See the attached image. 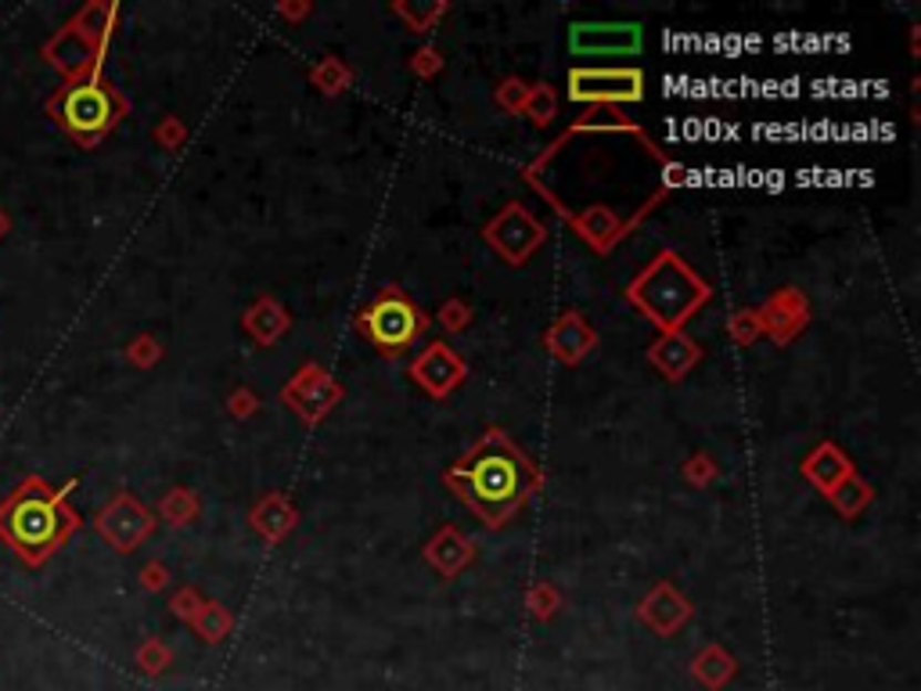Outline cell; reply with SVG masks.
Returning a JSON list of instances; mask_svg holds the SVG:
<instances>
[{
    "label": "cell",
    "mask_w": 921,
    "mask_h": 691,
    "mask_svg": "<svg viewBox=\"0 0 921 691\" xmlns=\"http://www.w3.org/2000/svg\"><path fill=\"white\" fill-rule=\"evenodd\" d=\"M69 489L72 486L54 489L43 475H25L0 501V540L25 566H43L80 529V515L69 504Z\"/></svg>",
    "instance_id": "cell-1"
},
{
    "label": "cell",
    "mask_w": 921,
    "mask_h": 691,
    "mask_svg": "<svg viewBox=\"0 0 921 691\" xmlns=\"http://www.w3.org/2000/svg\"><path fill=\"white\" fill-rule=\"evenodd\" d=\"M123 109H126L123 97L97 76L72 80L48 101V112L54 115V123L62 126L72 141H80L83 148H91V144L105 137L108 130L120 123Z\"/></svg>",
    "instance_id": "cell-2"
},
{
    "label": "cell",
    "mask_w": 921,
    "mask_h": 691,
    "mask_svg": "<svg viewBox=\"0 0 921 691\" xmlns=\"http://www.w3.org/2000/svg\"><path fill=\"white\" fill-rule=\"evenodd\" d=\"M460 479L468 486L472 504L489 518L508 515L518 504V497H522V468H518V461L508 451H500V446L483 451L465 472H460Z\"/></svg>",
    "instance_id": "cell-3"
},
{
    "label": "cell",
    "mask_w": 921,
    "mask_h": 691,
    "mask_svg": "<svg viewBox=\"0 0 921 691\" xmlns=\"http://www.w3.org/2000/svg\"><path fill=\"white\" fill-rule=\"evenodd\" d=\"M108 19H112V8L91 4L86 11H80L76 19L62 29V33L48 40L43 58H48L54 69H62L69 76V83L94 76V62H97L94 51L108 33Z\"/></svg>",
    "instance_id": "cell-4"
},
{
    "label": "cell",
    "mask_w": 921,
    "mask_h": 691,
    "mask_svg": "<svg viewBox=\"0 0 921 691\" xmlns=\"http://www.w3.org/2000/svg\"><path fill=\"white\" fill-rule=\"evenodd\" d=\"M572 51L580 54H633L641 51V25L630 22H583L569 33Z\"/></svg>",
    "instance_id": "cell-5"
},
{
    "label": "cell",
    "mask_w": 921,
    "mask_h": 691,
    "mask_svg": "<svg viewBox=\"0 0 921 691\" xmlns=\"http://www.w3.org/2000/svg\"><path fill=\"white\" fill-rule=\"evenodd\" d=\"M572 101H633L641 97L638 72H572Z\"/></svg>",
    "instance_id": "cell-6"
},
{
    "label": "cell",
    "mask_w": 921,
    "mask_h": 691,
    "mask_svg": "<svg viewBox=\"0 0 921 691\" xmlns=\"http://www.w3.org/2000/svg\"><path fill=\"white\" fill-rule=\"evenodd\" d=\"M368 328H371V336L379 339L382 346L396 350V346H407L414 339L417 310L411 307V302H403V299H382V302H374V307L368 310Z\"/></svg>",
    "instance_id": "cell-7"
},
{
    "label": "cell",
    "mask_w": 921,
    "mask_h": 691,
    "mask_svg": "<svg viewBox=\"0 0 921 691\" xmlns=\"http://www.w3.org/2000/svg\"><path fill=\"white\" fill-rule=\"evenodd\" d=\"M97 533H105V537L115 544V551H130L144 533H148V515L130 497H115L105 512L97 515Z\"/></svg>",
    "instance_id": "cell-8"
},
{
    "label": "cell",
    "mask_w": 921,
    "mask_h": 691,
    "mask_svg": "<svg viewBox=\"0 0 921 691\" xmlns=\"http://www.w3.org/2000/svg\"><path fill=\"white\" fill-rule=\"evenodd\" d=\"M4 235H8V213L0 209V238H4Z\"/></svg>",
    "instance_id": "cell-9"
}]
</instances>
